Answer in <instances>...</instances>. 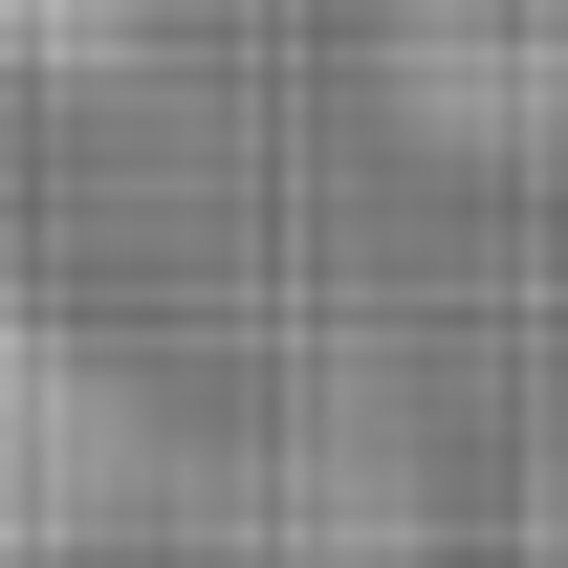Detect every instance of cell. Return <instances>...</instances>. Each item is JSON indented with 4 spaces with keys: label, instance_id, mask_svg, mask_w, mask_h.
<instances>
[{
    "label": "cell",
    "instance_id": "6da1fadb",
    "mask_svg": "<svg viewBox=\"0 0 568 568\" xmlns=\"http://www.w3.org/2000/svg\"><path fill=\"white\" fill-rule=\"evenodd\" d=\"M88 503H110V394H88L67 328L0 284V568H22V547H67Z\"/></svg>",
    "mask_w": 568,
    "mask_h": 568
},
{
    "label": "cell",
    "instance_id": "7a4b0ae2",
    "mask_svg": "<svg viewBox=\"0 0 568 568\" xmlns=\"http://www.w3.org/2000/svg\"><path fill=\"white\" fill-rule=\"evenodd\" d=\"M503 568H568V437L525 459V525H503Z\"/></svg>",
    "mask_w": 568,
    "mask_h": 568
}]
</instances>
